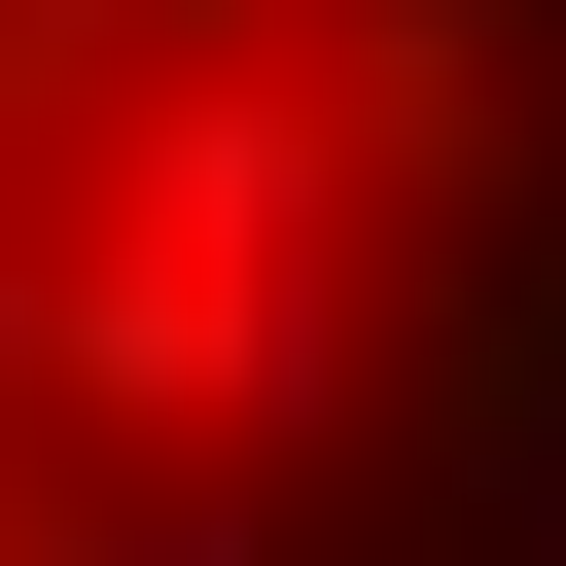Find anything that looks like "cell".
I'll return each instance as SVG.
<instances>
[{"instance_id":"1","label":"cell","mask_w":566,"mask_h":566,"mask_svg":"<svg viewBox=\"0 0 566 566\" xmlns=\"http://www.w3.org/2000/svg\"><path fill=\"white\" fill-rule=\"evenodd\" d=\"M71 248H142V283H283V248H354V106L177 71V106H106V212H71Z\"/></svg>"},{"instance_id":"5","label":"cell","mask_w":566,"mask_h":566,"mask_svg":"<svg viewBox=\"0 0 566 566\" xmlns=\"http://www.w3.org/2000/svg\"><path fill=\"white\" fill-rule=\"evenodd\" d=\"M495 531H531V566H566V424H531V495H495Z\"/></svg>"},{"instance_id":"3","label":"cell","mask_w":566,"mask_h":566,"mask_svg":"<svg viewBox=\"0 0 566 566\" xmlns=\"http://www.w3.org/2000/svg\"><path fill=\"white\" fill-rule=\"evenodd\" d=\"M0 106H106V0H0Z\"/></svg>"},{"instance_id":"4","label":"cell","mask_w":566,"mask_h":566,"mask_svg":"<svg viewBox=\"0 0 566 566\" xmlns=\"http://www.w3.org/2000/svg\"><path fill=\"white\" fill-rule=\"evenodd\" d=\"M35 283H71V212H0V424H35Z\"/></svg>"},{"instance_id":"2","label":"cell","mask_w":566,"mask_h":566,"mask_svg":"<svg viewBox=\"0 0 566 566\" xmlns=\"http://www.w3.org/2000/svg\"><path fill=\"white\" fill-rule=\"evenodd\" d=\"M0 566H283V495H0Z\"/></svg>"}]
</instances>
